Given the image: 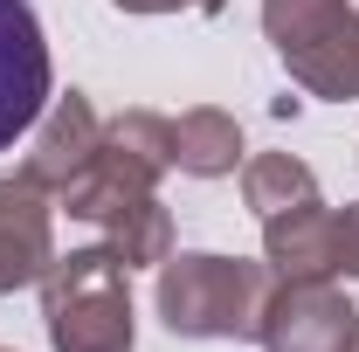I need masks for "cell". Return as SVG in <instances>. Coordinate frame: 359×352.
I'll list each match as a JSON object with an SVG mask.
<instances>
[{
  "label": "cell",
  "instance_id": "277c9868",
  "mask_svg": "<svg viewBox=\"0 0 359 352\" xmlns=\"http://www.w3.org/2000/svg\"><path fill=\"white\" fill-rule=\"evenodd\" d=\"M263 35L290 83L332 104H359V7L353 0H263Z\"/></svg>",
  "mask_w": 359,
  "mask_h": 352
},
{
  "label": "cell",
  "instance_id": "8992f818",
  "mask_svg": "<svg viewBox=\"0 0 359 352\" xmlns=\"http://www.w3.org/2000/svg\"><path fill=\"white\" fill-rule=\"evenodd\" d=\"M48 111V42L28 0H0V152Z\"/></svg>",
  "mask_w": 359,
  "mask_h": 352
},
{
  "label": "cell",
  "instance_id": "52a82bcc",
  "mask_svg": "<svg viewBox=\"0 0 359 352\" xmlns=\"http://www.w3.org/2000/svg\"><path fill=\"white\" fill-rule=\"evenodd\" d=\"M97 145H104V118L90 111L83 90H69V97H55L42 118H35V145H28V159H21V180L62 201V194L90 173Z\"/></svg>",
  "mask_w": 359,
  "mask_h": 352
},
{
  "label": "cell",
  "instance_id": "9c48e42d",
  "mask_svg": "<svg viewBox=\"0 0 359 352\" xmlns=\"http://www.w3.org/2000/svg\"><path fill=\"white\" fill-rule=\"evenodd\" d=\"M263 263L283 283H339V208L304 201L263 221Z\"/></svg>",
  "mask_w": 359,
  "mask_h": 352
},
{
  "label": "cell",
  "instance_id": "30bf717a",
  "mask_svg": "<svg viewBox=\"0 0 359 352\" xmlns=\"http://www.w3.org/2000/svg\"><path fill=\"white\" fill-rule=\"evenodd\" d=\"M173 166L194 180H222L242 166V125L215 111V104H194L173 118Z\"/></svg>",
  "mask_w": 359,
  "mask_h": 352
},
{
  "label": "cell",
  "instance_id": "4fadbf2b",
  "mask_svg": "<svg viewBox=\"0 0 359 352\" xmlns=\"http://www.w3.org/2000/svg\"><path fill=\"white\" fill-rule=\"evenodd\" d=\"M339 276H359V201L339 208Z\"/></svg>",
  "mask_w": 359,
  "mask_h": 352
},
{
  "label": "cell",
  "instance_id": "3957f363",
  "mask_svg": "<svg viewBox=\"0 0 359 352\" xmlns=\"http://www.w3.org/2000/svg\"><path fill=\"white\" fill-rule=\"evenodd\" d=\"M166 173H173V118H159V111H118L104 125V145H97L90 173L62 194V215L104 228L111 215L152 201Z\"/></svg>",
  "mask_w": 359,
  "mask_h": 352
},
{
  "label": "cell",
  "instance_id": "5b68a950",
  "mask_svg": "<svg viewBox=\"0 0 359 352\" xmlns=\"http://www.w3.org/2000/svg\"><path fill=\"white\" fill-rule=\"evenodd\" d=\"M256 339L269 352H353L359 346V311L332 283H283L276 276Z\"/></svg>",
  "mask_w": 359,
  "mask_h": 352
},
{
  "label": "cell",
  "instance_id": "9a60e30c",
  "mask_svg": "<svg viewBox=\"0 0 359 352\" xmlns=\"http://www.w3.org/2000/svg\"><path fill=\"white\" fill-rule=\"evenodd\" d=\"M194 7H201V14H222V7H228V0H194Z\"/></svg>",
  "mask_w": 359,
  "mask_h": 352
},
{
  "label": "cell",
  "instance_id": "2e32d148",
  "mask_svg": "<svg viewBox=\"0 0 359 352\" xmlns=\"http://www.w3.org/2000/svg\"><path fill=\"white\" fill-rule=\"evenodd\" d=\"M353 352H359V346H353Z\"/></svg>",
  "mask_w": 359,
  "mask_h": 352
},
{
  "label": "cell",
  "instance_id": "ba28073f",
  "mask_svg": "<svg viewBox=\"0 0 359 352\" xmlns=\"http://www.w3.org/2000/svg\"><path fill=\"white\" fill-rule=\"evenodd\" d=\"M55 263V208L42 187L0 180V297L42 283Z\"/></svg>",
  "mask_w": 359,
  "mask_h": 352
},
{
  "label": "cell",
  "instance_id": "7c38bea8",
  "mask_svg": "<svg viewBox=\"0 0 359 352\" xmlns=\"http://www.w3.org/2000/svg\"><path fill=\"white\" fill-rule=\"evenodd\" d=\"M104 235H111V249L125 256V269H159L173 256V215L159 208V194L138 201V208H125V215H111Z\"/></svg>",
  "mask_w": 359,
  "mask_h": 352
},
{
  "label": "cell",
  "instance_id": "5bb4252c",
  "mask_svg": "<svg viewBox=\"0 0 359 352\" xmlns=\"http://www.w3.org/2000/svg\"><path fill=\"white\" fill-rule=\"evenodd\" d=\"M111 7H125V14H173V7H194V0H111Z\"/></svg>",
  "mask_w": 359,
  "mask_h": 352
},
{
  "label": "cell",
  "instance_id": "7a4b0ae2",
  "mask_svg": "<svg viewBox=\"0 0 359 352\" xmlns=\"http://www.w3.org/2000/svg\"><path fill=\"white\" fill-rule=\"evenodd\" d=\"M42 318L55 352H132L138 318H132V269L111 242L55 256L42 276Z\"/></svg>",
  "mask_w": 359,
  "mask_h": 352
},
{
  "label": "cell",
  "instance_id": "6da1fadb",
  "mask_svg": "<svg viewBox=\"0 0 359 352\" xmlns=\"http://www.w3.org/2000/svg\"><path fill=\"white\" fill-rule=\"evenodd\" d=\"M269 290H276L269 263L194 249V256H166L159 263L152 304H159V325L173 339H256Z\"/></svg>",
  "mask_w": 359,
  "mask_h": 352
},
{
  "label": "cell",
  "instance_id": "8fae6325",
  "mask_svg": "<svg viewBox=\"0 0 359 352\" xmlns=\"http://www.w3.org/2000/svg\"><path fill=\"white\" fill-rule=\"evenodd\" d=\"M242 201L269 221V215H283V208L318 201V173L304 159H290V152H256V159H242Z\"/></svg>",
  "mask_w": 359,
  "mask_h": 352
}]
</instances>
